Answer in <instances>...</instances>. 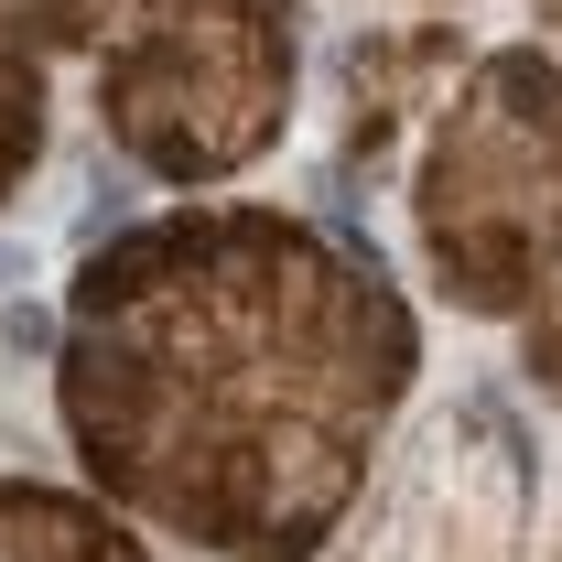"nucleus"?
I'll return each mask as SVG.
<instances>
[{"label": "nucleus", "instance_id": "nucleus-2", "mask_svg": "<svg viewBox=\"0 0 562 562\" xmlns=\"http://www.w3.org/2000/svg\"><path fill=\"white\" fill-rule=\"evenodd\" d=\"M98 120L162 184L260 162L292 120V0H131L98 55Z\"/></svg>", "mask_w": 562, "mask_h": 562}, {"label": "nucleus", "instance_id": "nucleus-5", "mask_svg": "<svg viewBox=\"0 0 562 562\" xmlns=\"http://www.w3.org/2000/svg\"><path fill=\"white\" fill-rule=\"evenodd\" d=\"M0 562H140V541L120 519H98L87 497L0 487Z\"/></svg>", "mask_w": 562, "mask_h": 562}, {"label": "nucleus", "instance_id": "nucleus-6", "mask_svg": "<svg viewBox=\"0 0 562 562\" xmlns=\"http://www.w3.org/2000/svg\"><path fill=\"white\" fill-rule=\"evenodd\" d=\"M530 368H541V390H562V249L541 271V292H530Z\"/></svg>", "mask_w": 562, "mask_h": 562}, {"label": "nucleus", "instance_id": "nucleus-8", "mask_svg": "<svg viewBox=\"0 0 562 562\" xmlns=\"http://www.w3.org/2000/svg\"><path fill=\"white\" fill-rule=\"evenodd\" d=\"M552 562H562V541H552Z\"/></svg>", "mask_w": 562, "mask_h": 562}, {"label": "nucleus", "instance_id": "nucleus-4", "mask_svg": "<svg viewBox=\"0 0 562 562\" xmlns=\"http://www.w3.org/2000/svg\"><path fill=\"white\" fill-rule=\"evenodd\" d=\"M109 11H131V0H0V195L44 151V66L87 44Z\"/></svg>", "mask_w": 562, "mask_h": 562}, {"label": "nucleus", "instance_id": "nucleus-7", "mask_svg": "<svg viewBox=\"0 0 562 562\" xmlns=\"http://www.w3.org/2000/svg\"><path fill=\"white\" fill-rule=\"evenodd\" d=\"M552 33H562V0H552Z\"/></svg>", "mask_w": 562, "mask_h": 562}, {"label": "nucleus", "instance_id": "nucleus-1", "mask_svg": "<svg viewBox=\"0 0 562 562\" xmlns=\"http://www.w3.org/2000/svg\"><path fill=\"white\" fill-rule=\"evenodd\" d=\"M412 368V314L357 249L271 206H184L76 281L66 432L151 530L216 562H314Z\"/></svg>", "mask_w": 562, "mask_h": 562}, {"label": "nucleus", "instance_id": "nucleus-3", "mask_svg": "<svg viewBox=\"0 0 562 562\" xmlns=\"http://www.w3.org/2000/svg\"><path fill=\"white\" fill-rule=\"evenodd\" d=\"M422 249L454 303H530L562 249V76L541 55H487L422 162Z\"/></svg>", "mask_w": 562, "mask_h": 562}]
</instances>
